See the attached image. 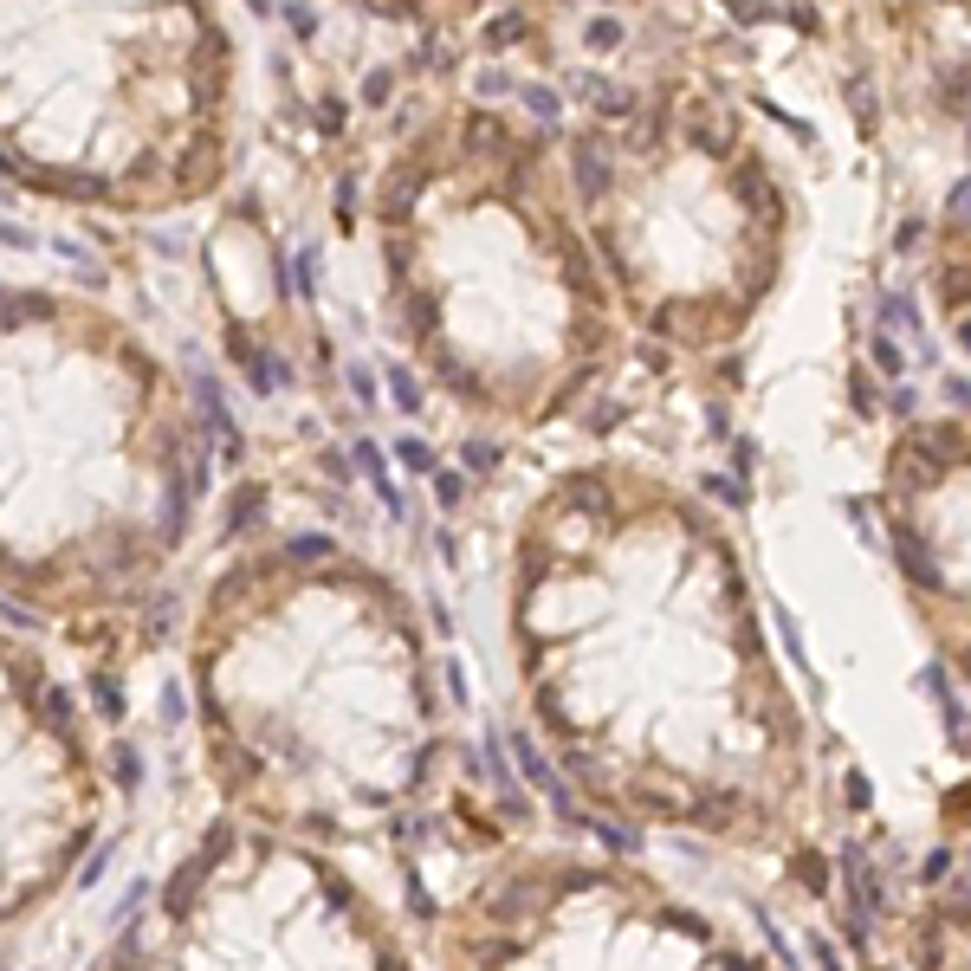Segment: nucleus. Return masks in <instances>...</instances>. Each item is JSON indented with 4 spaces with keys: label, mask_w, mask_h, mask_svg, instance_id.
<instances>
[{
    "label": "nucleus",
    "mask_w": 971,
    "mask_h": 971,
    "mask_svg": "<svg viewBox=\"0 0 971 971\" xmlns=\"http://www.w3.org/2000/svg\"><path fill=\"white\" fill-rule=\"evenodd\" d=\"M505 635L557 771L609 816L771 842L803 726L706 505L622 460L557 473L512 531Z\"/></svg>",
    "instance_id": "nucleus-1"
},
{
    "label": "nucleus",
    "mask_w": 971,
    "mask_h": 971,
    "mask_svg": "<svg viewBox=\"0 0 971 971\" xmlns=\"http://www.w3.org/2000/svg\"><path fill=\"white\" fill-rule=\"evenodd\" d=\"M201 777L221 816L311 849H363L421 803L441 680L421 609L324 531L234 551L182 635Z\"/></svg>",
    "instance_id": "nucleus-2"
},
{
    "label": "nucleus",
    "mask_w": 971,
    "mask_h": 971,
    "mask_svg": "<svg viewBox=\"0 0 971 971\" xmlns=\"http://www.w3.org/2000/svg\"><path fill=\"white\" fill-rule=\"evenodd\" d=\"M382 318L428 389L492 428L557 421L615 350V292L538 123L434 104L369 182Z\"/></svg>",
    "instance_id": "nucleus-3"
},
{
    "label": "nucleus",
    "mask_w": 971,
    "mask_h": 971,
    "mask_svg": "<svg viewBox=\"0 0 971 971\" xmlns=\"http://www.w3.org/2000/svg\"><path fill=\"white\" fill-rule=\"evenodd\" d=\"M208 434L175 363L65 285L0 279V596L85 628L182 564Z\"/></svg>",
    "instance_id": "nucleus-4"
},
{
    "label": "nucleus",
    "mask_w": 971,
    "mask_h": 971,
    "mask_svg": "<svg viewBox=\"0 0 971 971\" xmlns=\"http://www.w3.org/2000/svg\"><path fill=\"white\" fill-rule=\"evenodd\" d=\"M221 0H0V188L78 214H182L234 175Z\"/></svg>",
    "instance_id": "nucleus-5"
},
{
    "label": "nucleus",
    "mask_w": 971,
    "mask_h": 971,
    "mask_svg": "<svg viewBox=\"0 0 971 971\" xmlns=\"http://www.w3.org/2000/svg\"><path fill=\"white\" fill-rule=\"evenodd\" d=\"M570 201L635 331L713 350L745 331L784 266V195L700 91L615 98L564 143Z\"/></svg>",
    "instance_id": "nucleus-6"
},
{
    "label": "nucleus",
    "mask_w": 971,
    "mask_h": 971,
    "mask_svg": "<svg viewBox=\"0 0 971 971\" xmlns=\"http://www.w3.org/2000/svg\"><path fill=\"white\" fill-rule=\"evenodd\" d=\"M85 971H421L344 855L221 816Z\"/></svg>",
    "instance_id": "nucleus-7"
},
{
    "label": "nucleus",
    "mask_w": 971,
    "mask_h": 971,
    "mask_svg": "<svg viewBox=\"0 0 971 971\" xmlns=\"http://www.w3.org/2000/svg\"><path fill=\"white\" fill-rule=\"evenodd\" d=\"M441 971H758L661 881L596 855L518 849L441 913Z\"/></svg>",
    "instance_id": "nucleus-8"
},
{
    "label": "nucleus",
    "mask_w": 971,
    "mask_h": 971,
    "mask_svg": "<svg viewBox=\"0 0 971 971\" xmlns=\"http://www.w3.org/2000/svg\"><path fill=\"white\" fill-rule=\"evenodd\" d=\"M111 810L78 693L33 641L0 628V933L46 913L91 861Z\"/></svg>",
    "instance_id": "nucleus-9"
},
{
    "label": "nucleus",
    "mask_w": 971,
    "mask_h": 971,
    "mask_svg": "<svg viewBox=\"0 0 971 971\" xmlns=\"http://www.w3.org/2000/svg\"><path fill=\"white\" fill-rule=\"evenodd\" d=\"M337 7L357 13V20H376V26H421V33H434V26L473 20L486 0H337Z\"/></svg>",
    "instance_id": "nucleus-10"
},
{
    "label": "nucleus",
    "mask_w": 971,
    "mask_h": 971,
    "mask_svg": "<svg viewBox=\"0 0 971 971\" xmlns=\"http://www.w3.org/2000/svg\"><path fill=\"white\" fill-rule=\"evenodd\" d=\"M874 363H881L887 376H894V369H900V350H894V344H881V337H874Z\"/></svg>",
    "instance_id": "nucleus-11"
}]
</instances>
